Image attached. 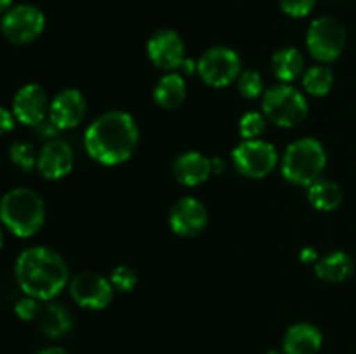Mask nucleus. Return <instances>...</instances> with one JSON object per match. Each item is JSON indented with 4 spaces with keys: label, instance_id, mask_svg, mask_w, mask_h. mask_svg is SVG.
I'll return each instance as SVG.
<instances>
[{
    "label": "nucleus",
    "instance_id": "nucleus-11",
    "mask_svg": "<svg viewBox=\"0 0 356 354\" xmlns=\"http://www.w3.org/2000/svg\"><path fill=\"white\" fill-rule=\"evenodd\" d=\"M146 52L153 65L159 69L170 73L181 68L186 54V47L177 31L163 28L155 31L146 44Z\"/></svg>",
    "mask_w": 356,
    "mask_h": 354
},
{
    "label": "nucleus",
    "instance_id": "nucleus-7",
    "mask_svg": "<svg viewBox=\"0 0 356 354\" xmlns=\"http://www.w3.org/2000/svg\"><path fill=\"white\" fill-rule=\"evenodd\" d=\"M197 73L202 82L214 89L232 85L242 73V58L229 47H211L197 61Z\"/></svg>",
    "mask_w": 356,
    "mask_h": 354
},
{
    "label": "nucleus",
    "instance_id": "nucleus-2",
    "mask_svg": "<svg viewBox=\"0 0 356 354\" xmlns=\"http://www.w3.org/2000/svg\"><path fill=\"white\" fill-rule=\"evenodd\" d=\"M14 274L24 295L37 301H52L70 283L66 260L49 246H30L17 255Z\"/></svg>",
    "mask_w": 356,
    "mask_h": 354
},
{
    "label": "nucleus",
    "instance_id": "nucleus-18",
    "mask_svg": "<svg viewBox=\"0 0 356 354\" xmlns=\"http://www.w3.org/2000/svg\"><path fill=\"white\" fill-rule=\"evenodd\" d=\"M355 260L350 253L337 252L320 257L315 264V274L327 283H343L353 276Z\"/></svg>",
    "mask_w": 356,
    "mask_h": 354
},
{
    "label": "nucleus",
    "instance_id": "nucleus-28",
    "mask_svg": "<svg viewBox=\"0 0 356 354\" xmlns=\"http://www.w3.org/2000/svg\"><path fill=\"white\" fill-rule=\"evenodd\" d=\"M315 6L316 0H280L282 10L294 19H301L312 14Z\"/></svg>",
    "mask_w": 356,
    "mask_h": 354
},
{
    "label": "nucleus",
    "instance_id": "nucleus-37",
    "mask_svg": "<svg viewBox=\"0 0 356 354\" xmlns=\"http://www.w3.org/2000/svg\"><path fill=\"white\" fill-rule=\"evenodd\" d=\"M268 354H285V353H284V351H270Z\"/></svg>",
    "mask_w": 356,
    "mask_h": 354
},
{
    "label": "nucleus",
    "instance_id": "nucleus-22",
    "mask_svg": "<svg viewBox=\"0 0 356 354\" xmlns=\"http://www.w3.org/2000/svg\"><path fill=\"white\" fill-rule=\"evenodd\" d=\"M72 314H70V311L65 305L51 302V304H47L40 311V328L51 339L65 337L72 330Z\"/></svg>",
    "mask_w": 356,
    "mask_h": 354
},
{
    "label": "nucleus",
    "instance_id": "nucleus-6",
    "mask_svg": "<svg viewBox=\"0 0 356 354\" xmlns=\"http://www.w3.org/2000/svg\"><path fill=\"white\" fill-rule=\"evenodd\" d=\"M306 47L320 65L334 62L346 47V30L336 17H316L306 31Z\"/></svg>",
    "mask_w": 356,
    "mask_h": 354
},
{
    "label": "nucleus",
    "instance_id": "nucleus-1",
    "mask_svg": "<svg viewBox=\"0 0 356 354\" xmlns=\"http://www.w3.org/2000/svg\"><path fill=\"white\" fill-rule=\"evenodd\" d=\"M139 144V127L127 111L111 110L97 117L83 134L86 151L94 162L115 167L132 158Z\"/></svg>",
    "mask_w": 356,
    "mask_h": 354
},
{
    "label": "nucleus",
    "instance_id": "nucleus-19",
    "mask_svg": "<svg viewBox=\"0 0 356 354\" xmlns=\"http://www.w3.org/2000/svg\"><path fill=\"white\" fill-rule=\"evenodd\" d=\"M186 82L176 71L165 73L153 89V99L163 110H176L186 99Z\"/></svg>",
    "mask_w": 356,
    "mask_h": 354
},
{
    "label": "nucleus",
    "instance_id": "nucleus-5",
    "mask_svg": "<svg viewBox=\"0 0 356 354\" xmlns=\"http://www.w3.org/2000/svg\"><path fill=\"white\" fill-rule=\"evenodd\" d=\"M308 111V99L292 83H278L263 94V115L277 127H298Z\"/></svg>",
    "mask_w": 356,
    "mask_h": 354
},
{
    "label": "nucleus",
    "instance_id": "nucleus-30",
    "mask_svg": "<svg viewBox=\"0 0 356 354\" xmlns=\"http://www.w3.org/2000/svg\"><path fill=\"white\" fill-rule=\"evenodd\" d=\"M14 121H16V117H14L13 111L0 106V135L9 134L14 128Z\"/></svg>",
    "mask_w": 356,
    "mask_h": 354
},
{
    "label": "nucleus",
    "instance_id": "nucleus-34",
    "mask_svg": "<svg viewBox=\"0 0 356 354\" xmlns=\"http://www.w3.org/2000/svg\"><path fill=\"white\" fill-rule=\"evenodd\" d=\"M37 354H70L68 351L63 349V347H45V349L38 351Z\"/></svg>",
    "mask_w": 356,
    "mask_h": 354
},
{
    "label": "nucleus",
    "instance_id": "nucleus-3",
    "mask_svg": "<svg viewBox=\"0 0 356 354\" xmlns=\"http://www.w3.org/2000/svg\"><path fill=\"white\" fill-rule=\"evenodd\" d=\"M0 221L17 238H31L45 222V205L30 187H14L0 200Z\"/></svg>",
    "mask_w": 356,
    "mask_h": 354
},
{
    "label": "nucleus",
    "instance_id": "nucleus-31",
    "mask_svg": "<svg viewBox=\"0 0 356 354\" xmlns=\"http://www.w3.org/2000/svg\"><path fill=\"white\" fill-rule=\"evenodd\" d=\"M299 259H301L302 264H316L320 255L313 246H305V248L301 250V253H299Z\"/></svg>",
    "mask_w": 356,
    "mask_h": 354
},
{
    "label": "nucleus",
    "instance_id": "nucleus-15",
    "mask_svg": "<svg viewBox=\"0 0 356 354\" xmlns=\"http://www.w3.org/2000/svg\"><path fill=\"white\" fill-rule=\"evenodd\" d=\"M75 165V153L63 139H51L38 153L37 170L47 180H59L68 176Z\"/></svg>",
    "mask_w": 356,
    "mask_h": 354
},
{
    "label": "nucleus",
    "instance_id": "nucleus-20",
    "mask_svg": "<svg viewBox=\"0 0 356 354\" xmlns=\"http://www.w3.org/2000/svg\"><path fill=\"white\" fill-rule=\"evenodd\" d=\"M271 69L280 83H292L305 75V56L296 47H284L271 58Z\"/></svg>",
    "mask_w": 356,
    "mask_h": 354
},
{
    "label": "nucleus",
    "instance_id": "nucleus-4",
    "mask_svg": "<svg viewBox=\"0 0 356 354\" xmlns=\"http://www.w3.org/2000/svg\"><path fill=\"white\" fill-rule=\"evenodd\" d=\"M280 167L285 180L308 187L322 179L327 167V151L318 139H298L287 146Z\"/></svg>",
    "mask_w": 356,
    "mask_h": 354
},
{
    "label": "nucleus",
    "instance_id": "nucleus-32",
    "mask_svg": "<svg viewBox=\"0 0 356 354\" xmlns=\"http://www.w3.org/2000/svg\"><path fill=\"white\" fill-rule=\"evenodd\" d=\"M179 69H183V71L188 73V75H190V73H195L197 71V61H193V59H184Z\"/></svg>",
    "mask_w": 356,
    "mask_h": 354
},
{
    "label": "nucleus",
    "instance_id": "nucleus-16",
    "mask_svg": "<svg viewBox=\"0 0 356 354\" xmlns=\"http://www.w3.org/2000/svg\"><path fill=\"white\" fill-rule=\"evenodd\" d=\"M172 174L179 184L186 187H197L207 183L212 176L211 158L198 151H186L176 156L172 163Z\"/></svg>",
    "mask_w": 356,
    "mask_h": 354
},
{
    "label": "nucleus",
    "instance_id": "nucleus-8",
    "mask_svg": "<svg viewBox=\"0 0 356 354\" xmlns=\"http://www.w3.org/2000/svg\"><path fill=\"white\" fill-rule=\"evenodd\" d=\"M236 172L249 179H264L275 170L278 163V153L271 142L264 139L242 141L232 153Z\"/></svg>",
    "mask_w": 356,
    "mask_h": 354
},
{
    "label": "nucleus",
    "instance_id": "nucleus-33",
    "mask_svg": "<svg viewBox=\"0 0 356 354\" xmlns=\"http://www.w3.org/2000/svg\"><path fill=\"white\" fill-rule=\"evenodd\" d=\"M211 167H212V174H219L225 170V162L221 158H211Z\"/></svg>",
    "mask_w": 356,
    "mask_h": 354
},
{
    "label": "nucleus",
    "instance_id": "nucleus-9",
    "mask_svg": "<svg viewBox=\"0 0 356 354\" xmlns=\"http://www.w3.org/2000/svg\"><path fill=\"white\" fill-rule=\"evenodd\" d=\"M0 28L10 44L26 45L42 35L45 28V16L38 7L21 3L3 14Z\"/></svg>",
    "mask_w": 356,
    "mask_h": 354
},
{
    "label": "nucleus",
    "instance_id": "nucleus-21",
    "mask_svg": "<svg viewBox=\"0 0 356 354\" xmlns=\"http://www.w3.org/2000/svg\"><path fill=\"white\" fill-rule=\"evenodd\" d=\"M308 200L320 212H332L343 203V191L339 184L330 179H318L308 186Z\"/></svg>",
    "mask_w": 356,
    "mask_h": 354
},
{
    "label": "nucleus",
    "instance_id": "nucleus-29",
    "mask_svg": "<svg viewBox=\"0 0 356 354\" xmlns=\"http://www.w3.org/2000/svg\"><path fill=\"white\" fill-rule=\"evenodd\" d=\"M38 302L40 301L26 295V297L19 298V301L16 302V305H14V312H16L17 318L23 319V321H31V319H35L37 316H40L42 309Z\"/></svg>",
    "mask_w": 356,
    "mask_h": 354
},
{
    "label": "nucleus",
    "instance_id": "nucleus-25",
    "mask_svg": "<svg viewBox=\"0 0 356 354\" xmlns=\"http://www.w3.org/2000/svg\"><path fill=\"white\" fill-rule=\"evenodd\" d=\"M236 87H238L240 96L245 97V99H257L264 94L263 76L256 69H245V71L240 73Z\"/></svg>",
    "mask_w": 356,
    "mask_h": 354
},
{
    "label": "nucleus",
    "instance_id": "nucleus-24",
    "mask_svg": "<svg viewBox=\"0 0 356 354\" xmlns=\"http://www.w3.org/2000/svg\"><path fill=\"white\" fill-rule=\"evenodd\" d=\"M10 162L21 169L23 172H30V170L37 169L38 155L35 153V148L26 141H16L9 149Z\"/></svg>",
    "mask_w": 356,
    "mask_h": 354
},
{
    "label": "nucleus",
    "instance_id": "nucleus-13",
    "mask_svg": "<svg viewBox=\"0 0 356 354\" xmlns=\"http://www.w3.org/2000/svg\"><path fill=\"white\" fill-rule=\"evenodd\" d=\"M47 92L38 83H26L16 92L13 101V113L19 124L37 127L49 118Z\"/></svg>",
    "mask_w": 356,
    "mask_h": 354
},
{
    "label": "nucleus",
    "instance_id": "nucleus-23",
    "mask_svg": "<svg viewBox=\"0 0 356 354\" xmlns=\"http://www.w3.org/2000/svg\"><path fill=\"white\" fill-rule=\"evenodd\" d=\"M305 92L313 97H323L334 87V71L327 65L312 66L301 76Z\"/></svg>",
    "mask_w": 356,
    "mask_h": 354
},
{
    "label": "nucleus",
    "instance_id": "nucleus-17",
    "mask_svg": "<svg viewBox=\"0 0 356 354\" xmlns=\"http://www.w3.org/2000/svg\"><path fill=\"white\" fill-rule=\"evenodd\" d=\"M323 335L312 323H296L289 326L282 342L285 354H316L322 349Z\"/></svg>",
    "mask_w": 356,
    "mask_h": 354
},
{
    "label": "nucleus",
    "instance_id": "nucleus-10",
    "mask_svg": "<svg viewBox=\"0 0 356 354\" xmlns=\"http://www.w3.org/2000/svg\"><path fill=\"white\" fill-rule=\"evenodd\" d=\"M68 290L73 301L80 307L89 309V311H101L108 307L115 294L110 278H104L103 274L92 273V271L75 274L70 280Z\"/></svg>",
    "mask_w": 356,
    "mask_h": 354
},
{
    "label": "nucleus",
    "instance_id": "nucleus-14",
    "mask_svg": "<svg viewBox=\"0 0 356 354\" xmlns=\"http://www.w3.org/2000/svg\"><path fill=\"white\" fill-rule=\"evenodd\" d=\"M87 113V99L79 89H65L56 94L49 108V120L59 130H70L82 124Z\"/></svg>",
    "mask_w": 356,
    "mask_h": 354
},
{
    "label": "nucleus",
    "instance_id": "nucleus-12",
    "mask_svg": "<svg viewBox=\"0 0 356 354\" xmlns=\"http://www.w3.org/2000/svg\"><path fill=\"white\" fill-rule=\"evenodd\" d=\"M209 222V212L198 198L183 196L169 212V226L172 233L183 238L200 235Z\"/></svg>",
    "mask_w": 356,
    "mask_h": 354
},
{
    "label": "nucleus",
    "instance_id": "nucleus-27",
    "mask_svg": "<svg viewBox=\"0 0 356 354\" xmlns=\"http://www.w3.org/2000/svg\"><path fill=\"white\" fill-rule=\"evenodd\" d=\"M110 281L115 290L132 292L136 288V285H138V274H136V271L131 266L120 264V266H117L111 271Z\"/></svg>",
    "mask_w": 356,
    "mask_h": 354
},
{
    "label": "nucleus",
    "instance_id": "nucleus-26",
    "mask_svg": "<svg viewBox=\"0 0 356 354\" xmlns=\"http://www.w3.org/2000/svg\"><path fill=\"white\" fill-rule=\"evenodd\" d=\"M264 130H266V117L259 113V111H249V113H245L240 118L238 132L243 141L261 139Z\"/></svg>",
    "mask_w": 356,
    "mask_h": 354
},
{
    "label": "nucleus",
    "instance_id": "nucleus-36",
    "mask_svg": "<svg viewBox=\"0 0 356 354\" xmlns=\"http://www.w3.org/2000/svg\"><path fill=\"white\" fill-rule=\"evenodd\" d=\"M2 245H3V233L2 229H0V250H2Z\"/></svg>",
    "mask_w": 356,
    "mask_h": 354
},
{
    "label": "nucleus",
    "instance_id": "nucleus-35",
    "mask_svg": "<svg viewBox=\"0 0 356 354\" xmlns=\"http://www.w3.org/2000/svg\"><path fill=\"white\" fill-rule=\"evenodd\" d=\"M13 0H0V14H6L13 9Z\"/></svg>",
    "mask_w": 356,
    "mask_h": 354
}]
</instances>
